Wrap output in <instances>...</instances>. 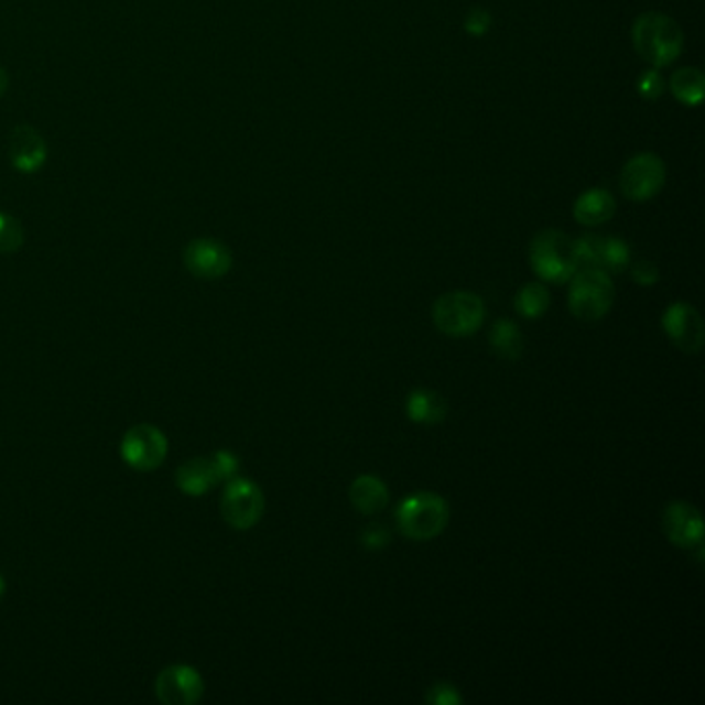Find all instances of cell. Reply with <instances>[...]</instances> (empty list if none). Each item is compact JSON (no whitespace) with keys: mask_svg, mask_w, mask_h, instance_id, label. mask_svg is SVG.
Wrapping results in <instances>:
<instances>
[{"mask_svg":"<svg viewBox=\"0 0 705 705\" xmlns=\"http://www.w3.org/2000/svg\"><path fill=\"white\" fill-rule=\"evenodd\" d=\"M669 85L672 96L683 106H699L704 101L705 77L697 67L676 68Z\"/></svg>","mask_w":705,"mask_h":705,"instance_id":"cell-18","label":"cell"},{"mask_svg":"<svg viewBox=\"0 0 705 705\" xmlns=\"http://www.w3.org/2000/svg\"><path fill=\"white\" fill-rule=\"evenodd\" d=\"M7 89H9V75L4 68L0 67V98L7 94Z\"/></svg>","mask_w":705,"mask_h":705,"instance_id":"cell-29","label":"cell"},{"mask_svg":"<svg viewBox=\"0 0 705 705\" xmlns=\"http://www.w3.org/2000/svg\"><path fill=\"white\" fill-rule=\"evenodd\" d=\"M408 419L426 426H435L447 416V402L433 389H414L405 402Z\"/></svg>","mask_w":705,"mask_h":705,"instance_id":"cell-17","label":"cell"},{"mask_svg":"<svg viewBox=\"0 0 705 705\" xmlns=\"http://www.w3.org/2000/svg\"><path fill=\"white\" fill-rule=\"evenodd\" d=\"M4 592H7V582H4V577L0 575V598L4 596Z\"/></svg>","mask_w":705,"mask_h":705,"instance_id":"cell-30","label":"cell"},{"mask_svg":"<svg viewBox=\"0 0 705 705\" xmlns=\"http://www.w3.org/2000/svg\"><path fill=\"white\" fill-rule=\"evenodd\" d=\"M629 265H631L629 245L617 236H600L598 269H603L606 273H622Z\"/></svg>","mask_w":705,"mask_h":705,"instance_id":"cell-21","label":"cell"},{"mask_svg":"<svg viewBox=\"0 0 705 705\" xmlns=\"http://www.w3.org/2000/svg\"><path fill=\"white\" fill-rule=\"evenodd\" d=\"M485 303L478 294L457 290L443 294L433 304V321L445 336L466 337L476 334L485 321Z\"/></svg>","mask_w":705,"mask_h":705,"instance_id":"cell-5","label":"cell"},{"mask_svg":"<svg viewBox=\"0 0 705 705\" xmlns=\"http://www.w3.org/2000/svg\"><path fill=\"white\" fill-rule=\"evenodd\" d=\"M633 48L652 68L672 65L685 48V35L681 25L666 13H641L631 28Z\"/></svg>","mask_w":705,"mask_h":705,"instance_id":"cell-1","label":"cell"},{"mask_svg":"<svg viewBox=\"0 0 705 705\" xmlns=\"http://www.w3.org/2000/svg\"><path fill=\"white\" fill-rule=\"evenodd\" d=\"M530 263L540 280L567 284L579 269L575 240L561 230L538 232L530 245Z\"/></svg>","mask_w":705,"mask_h":705,"instance_id":"cell-2","label":"cell"},{"mask_svg":"<svg viewBox=\"0 0 705 705\" xmlns=\"http://www.w3.org/2000/svg\"><path fill=\"white\" fill-rule=\"evenodd\" d=\"M424 699L431 705H459L464 702L462 693L452 683H435Z\"/></svg>","mask_w":705,"mask_h":705,"instance_id":"cell-24","label":"cell"},{"mask_svg":"<svg viewBox=\"0 0 705 705\" xmlns=\"http://www.w3.org/2000/svg\"><path fill=\"white\" fill-rule=\"evenodd\" d=\"M216 485L219 478L212 457H193L176 470V487L191 497L207 495Z\"/></svg>","mask_w":705,"mask_h":705,"instance_id":"cell-15","label":"cell"},{"mask_svg":"<svg viewBox=\"0 0 705 705\" xmlns=\"http://www.w3.org/2000/svg\"><path fill=\"white\" fill-rule=\"evenodd\" d=\"M183 263L199 280H219L232 268V252L216 238H195L183 251Z\"/></svg>","mask_w":705,"mask_h":705,"instance_id":"cell-9","label":"cell"},{"mask_svg":"<svg viewBox=\"0 0 705 705\" xmlns=\"http://www.w3.org/2000/svg\"><path fill=\"white\" fill-rule=\"evenodd\" d=\"M23 228L11 214L0 209V254L18 252L23 247Z\"/></svg>","mask_w":705,"mask_h":705,"instance_id":"cell-22","label":"cell"},{"mask_svg":"<svg viewBox=\"0 0 705 705\" xmlns=\"http://www.w3.org/2000/svg\"><path fill=\"white\" fill-rule=\"evenodd\" d=\"M464 25H466V32H468V34L482 37V35L487 34L488 30H490L492 18H490V13L485 11V9L476 7V9H471L470 13L466 15Z\"/></svg>","mask_w":705,"mask_h":705,"instance_id":"cell-27","label":"cell"},{"mask_svg":"<svg viewBox=\"0 0 705 705\" xmlns=\"http://www.w3.org/2000/svg\"><path fill=\"white\" fill-rule=\"evenodd\" d=\"M120 455L133 470H158L169 455V438L152 424H137L122 437Z\"/></svg>","mask_w":705,"mask_h":705,"instance_id":"cell-8","label":"cell"},{"mask_svg":"<svg viewBox=\"0 0 705 705\" xmlns=\"http://www.w3.org/2000/svg\"><path fill=\"white\" fill-rule=\"evenodd\" d=\"M619 185L629 202H650L666 185V166L655 153H638L622 166Z\"/></svg>","mask_w":705,"mask_h":705,"instance_id":"cell-7","label":"cell"},{"mask_svg":"<svg viewBox=\"0 0 705 705\" xmlns=\"http://www.w3.org/2000/svg\"><path fill=\"white\" fill-rule=\"evenodd\" d=\"M488 341L492 352L503 360H518L523 352V334L513 321H495L488 334Z\"/></svg>","mask_w":705,"mask_h":705,"instance_id":"cell-19","label":"cell"},{"mask_svg":"<svg viewBox=\"0 0 705 705\" xmlns=\"http://www.w3.org/2000/svg\"><path fill=\"white\" fill-rule=\"evenodd\" d=\"M631 278L639 286H654L655 282L660 280V271H658V265L652 261L641 259L631 268Z\"/></svg>","mask_w":705,"mask_h":705,"instance_id":"cell-28","label":"cell"},{"mask_svg":"<svg viewBox=\"0 0 705 705\" xmlns=\"http://www.w3.org/2000/svg\"><path fill=\"white\" fill-rule=\"evenodd\" d=\"M664 89H666V82L658 68H648L646 73L639 75L638 94L643 100H658L664 94Z\"/></svg>","mask_w":705,"mask_h":705,"instance_id":"cell-23","label":"cell"},{"mask_svg":"<svg viewBox=\"0 0 705 705\" xmlns=\"http://www.w3.org/2000/svg\"><path fill=\"white\" fill-rule=\"evenodd\" d=\"M350 501L354 509L365 513V516H375L381 513L389 503V490L386 482L379 480L377 476L365 474L360 478H356L350 487Z\"/></svg>","mask_w":705,"mask_h":705,"instance_id":"cell-16","label":"cell"},{"mask_svg":"<svg viewBox=\"0 0 705 705\" xmlns=\"http://www.w3.org/2000/svg\"><path fill=\"white\" fill-rule=\"evenodd\" d=\"M449 505L435 492H416L403 499L395 520L403 536L416 542L437 538L449 523Z\"/></svg>","mask_w":705,"mask_h":705,"instance_id":"cell-3","label":"cell"},{"mask_svg":"<svg viewBox=\"0 0 705 705\" xmlns=\"http://www.w3.org/2000/svg\"><path fill=\"white\" fill-rule=\"evenodd\" d=\"M617 212V202L610 191L606 188H589L577 197L573 205V216L582 226H603L608 219H612Z\"/></svg>","mask_w":705,"mask_h":705,"instance_id":"cell-14","label":"cell"},{"mask_svg":"<svg viewBox=\"0 0 705 705\" xmlns=\"http://www.w3.org/2000/svg\"><path fill=\"white\" fill-rule=\"evenodd\" d=\"M570 311L582 321H598L605 317L615 303V284L610 273L598 268H582L570 280Z\"/></svg>","mask_w":705,"mask_h":705,"instance_id":"cell-4","label":"cell"},{"mask_svg":"<svg viewBox=\"0 0 705 705\" xmlns=\"http://www.w3.org/2000/svg\"><path fill=\"white\" fill-rule=\"evenodd\" d=\"M664 534L674 546L681 549H697L704 544V520L697 507L687 501H674L666 505L662 516Z\"/></svg>","mask_w":705,"mask_h":705,"instance_id":"cell-12","label":"cell"},{"mask_svg":"<svg viewBox=\"0 0 705 705\" xmlns=\"http://www.w3.org/2000/svg\"><path fill=\"white\" fill-rule=\"evenodd\" d=\"M662 327L672 344L687 354L702 352L705 341L704 319L695 306L674 303L662 317Z\"/></svg>","mask_w":705,"mask_h":705,"instance_id":"cell-11","label":"cell"},{"mask_svg":"<svg viewBox=\"0 0 705 705\" xmlns=\"http://www.w3.org/2000/svg\"><path fill=\"white\" fill-rule=\"evenodd\" d=\"M219 511L230 528L251 530L265 511L263 490L247 478H232L221 495Z\"/></svg>","mask_w":705,"mask_h":705,"instance_id":"cell-6","label":"cell"},{"mask_svg":"<svg viewBox=\"0 0 705 705\" xmlns=\"http://www.w3.org/2000/svg\"><path fill=\"white\" fill-rule=\"evenodd\" d=\"M205 693L202 674L186 664H172L158 674L155 695L162 704H197Z\"/></svg>","mask_w":705,"mask_h":705,"instance_id":"cell-10","label":"cell"},{"mask_svg":"<svg viewBox=\"0 0 705 705\" xmlns=\"http://www.w3.org/2000/svg\"><path fill=\"white\" fill-rule=\"evenodd\" d=\"M9 160L21 174H35L48 162V148L44 137L34 127H18L9 137Z\"/></svg>","mask_w":705,"mask_h":705,"instance_id":"cell-13","label":"cell"},{"mask_svg":"<svg viewBox=\"0 0 705 705\" xmlns=\"http://www.w3.org/2000/svg\"><path fill=\"white\" fill-rule=\"evenodd\" d=\"M212 462L216 466L218 471L219 482L221 480H232L236 478V474L240 470V462L232 452H218V454L212 455Z\"/></svg>","mask_w":705,"mask_h":705,"instance_id":"cell-26","label":"cell"},{"mask_svg":"<svg viewBox=\"0 0 705 705\" xmlns=\"http://www.w3.org/2000/svg\"><path fill=\"white\" fill-rule=\"evenodd\" d=\"M551 306V292L540 282L520 288L516 294V311L525 319H540Z\"/></svg>","mask_w":705,"mask_h":705,"instance_id":"cell-20","label":"cell"},{"mask_svg":"<svg viewBox=\"0 0 705 705\" xmlns=\"http://www.w3.org/2000/svg\"><path fill=\"white\" fill-rule=\"evenodd\" d=\"M362 544L370 549V551H379V549H383L387 546L389 542H391V534H389V530H387L383 523H369L365 530H362Z\"/></svg>","mask_w":705,"mask_h":705,"instance_id":"cell-25","label":"cell"}]
</instances>
